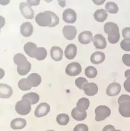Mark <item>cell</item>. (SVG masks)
<instances>
[{"instance_id":"cell-38","label":"cell","mask_w":130,"mask_h":131,"mask_svg":"<svg viewBox=\"0 0 130 131\" xmlns=\"http://www.w3.org/2000/svg\"><path fill=\"white\" fill-rule=\"evenodd\" d=\"M122 61L124 64L128 67H130V55L124 54L122 57Z\"/></svg>"},{"instance_id":"cell-20","label":"cell","mask_w":130,"mask_h":131,"mask_svg":"<svg viewBox=\"0 0 130 131\" xmlns=\"http://www.w3.org/2000/svg\"><path fill=\"white\" fill-rule=\"evenodd\" d=\"M90 106V101L85 97L80 98L77 103L76 109L80 112H85Z\"/></svg>"},{"instance_id":"cell-12","label":"cell","mask_w":130,"mask_h":131,"mask_svg":"<svg viewBox=\"0 0 130 131\" xmlns=\"http://www.w3.org/2000/svg\"><path fill=\"white\" fill-rule=\"evenodd\" d=\"M24 51L31 58H35L38 47L37 45L33 42H28L24 45Z\"/></svg>"},{"instance_id":"cell-8","label":"cell","mask_w":130,"mask_h":131,"mask_svg":"<svg viewBox=\"0 0 130 131\" xmlns=\"http://www.w3.org/2000/svg\"><path fill=\"white\" fill-rule=\"evenodd\" d=\"M50 109L49 105L46 103H42L37 107L35 111V115L38 118L44 117L49 113Z\"/></svg>"},{"instance_id":"cell-36","label":"cell","mask_w":130,"mask_h":131,"mask_svg":"<svg viewBox=\"0 0 130 131\" xmlns=\"http://www.w3.org/2000/svg\"><path fill=\"white\" fill-rule=\"evenodd\" d=\"M126 102L130 103V96L126 94H123L120 96L118 101V103L119 105L123 102Z\"/></svg>"},{"instance_id":"cell-35","label":"cell","mask_w":130,"mask_h":131,"mask_svg":"<svg viewBox=\"0 0 130 131\" xmlns=\"http://www.w3.org/2000/svg\"><path fill=\"white\" fill-rule=\"evenodd\" d=\"M73 131H89V127L86 124H79L74 127Z\"/></svg>"},{"instance_id":"cell-42","label":"cell","mask_w":130,"mask_h":131,"mask_svg":"<svg viewBox=\"0 0 130 131\" xmlns=\"http://www.w3.org/2000/svg\"><path fill=\"white\" fill-rule=\"evenodd\" d=\"M46 131H55V130H52V129H50V130H46Z\"/></svg>"},{"instance_id":"cell-30","label":"cell","mask_w":130,"mask_h":131,"mask_svg":"<svg viewBox=\"0 0 130 131\" xmlns=\"http://www.w3.org/2000/svg\"><path fill=\"white\" fill-rule=\"evenodd\" d=\"M47 52L46 49L44 47H38L37 51L36 58L39 60H43L46 58L47 57Z\"/></svg>"},{"instance_id":"cell-41","label":"cell","mask_w":130,"mask_h":131,"mask_svg":"<svg viewBox=\"0 0 130 131\" xmlns=\"http://www.w3.org/2000/svg\"><path fill=\"white\" fill-rule=\"evenodd\" d=\"M124 75L126 78H130V69H128L125 71Z\"/></svg>"},{"instance_id":"cell-40","label":"cell","mask_w":130,"mask_h":131,"mask_svg":"<svg viewBox=\"0 0 130 131\" xmlns=\"http://www.w3.org/2000/svg\"><path fill=\"white\" fill-rule=\"evenodd\" d=\"M102 131H116V129L113 125H107L104 127Z\"/></svg>"},{"instance_id":"cell-13","label":"cell","mask_w":130,"mask_h":131,"mask_svg":"<svg viewBox=\"0 0 130 131\" xmlns=\"http://www.w3.org/2000/svg\"><path fill=\"white\" fill-rule=\"evenodd\" d=\"M27 79L29 85L31 88L38 86L41 84L42 81L41 76L36 73L30 74Z\"/></svg>"},{"instance_id":"cell-10","label":"cell","mask_w":130,"mask_h":131,"mask_svg":"<svg viewBox=\"0 0 130 131\" xmlns=\"http://www.w3.org/2000/svg\"><path fill=\"white\" fill-rule=\"evenodd\" d=\"M62 34L64 38L68 40H73L77 35L76 28L72 26L67 25L63 27Z\"/></svg>"},{"instance_id":"cell-17","label":"cell","mask_w":130,"mask_h":131,"mask_svg":"<svg viewBox=\"0 0 130 131\" xmlns=\"http://www.w3.org/2000/svg\"><path fill=\"white\" fill-rule=\"evenodd\" d=\"M64 55L67 59L72 60L76 56L77 53V47L74 44H70L67 47L64 51Z\"/></svg>"},{"instance_id":"cell-26","label":"cell","mask_w":130,"mask_h":131,"mask_svg":"<svg viewBox=\"0 0 130 131\" xmlns=\"http://www.w3.org/2000/svg\"><path fill=\"white\" fill-rule=\"evenodd\" d=\"M22 99H27L30 102L31 105H35L39 102L40 96L36 93L31 92L25 94L23 96Z\"/></svg>"},{"instance_id":"cell-39","label":"cell","mask_w":130,"mask_h":131,"mask_svg":"<svg viewBox=\"0 0 130 131\" xmlns=\"http://www.w3.org/2000/svg\"><path fill=\"white\" fill-rule=\"evenodd\" d=\"M124 88L128 92L130 93V78H127L124 83Z\"/></svg>"},{"instance_id":"cell-6","label":"cell","mask_w":130,"mask_h":131,"mask_svg":"<svg viewBox=\"0 0 130 131\" xmlns=\"http://www.w3.org/2000/svg\"><path fill=\"white\" fill-rule=\"evenodd\" d=\"M65 71L68 75L75 77L79 75L82 71V67L79 63L73 62L67 65Z\"/></svg>"},{"instance_id":"cell-43","label":"cell","mask_w":130,"mask_h":131,"mask_svg":"<svg viewBox=\"0 0 130 131\" xmlns=\"http://www.w3.org/2000/svg\"><path fill=\"white\" fill-rule=\"evenodd\" d=\"M116 131H121V130H119V129H117V130H116Z\"/></svg>"},{"instance_id":"cell-29","label":"cell","mask_w":130,"mask_h":131,"mask_svg":"<svg viewBox=\"0 0 130 131\" xmlns=\"http://www.w3.org/2000/svg\"><path fill=\"white\" fill-rule=\"evenodd\" d=\"M106 12L110 14H117L119 10L118 5L114 2H109L106 3L105 5Z\"/></svg>"},{"instance_id":"cell-37","label":"cell","mask_w":130,"mask_h":131,"mask_svg":"<svg viewBox=\"0 0 130 131\" xmlns=\"http://www.w3.org/2000/svg\"><path fill=\"white\" fill-rule=\"evenodd\" d=\"M122 36L124 39L130 41V27H126L123 29Z\"/></svg>"},{"instance_id":"cell-28","label":"cell","mask_w":130,"mask_h":131,"mask_svg":"<svg viewBox=\"0 0 130 131\" xmlns=\"http://www.w3.org/2000/svg\"><path fill=\"white\" fill-rule=\"evenodd\" d=\"M70 120V118L68 115L64 113L59 114L56 117L57 122L61 125H67Z\"/></svg>"},{"instance_id":"cell-4","label":"cell","mask_w":130,"mask_h":131,"mask_svg":"<svg viewBox=\"0 0 130 131\" xmlns=\"http://www.w3.org/2000/svg\"><path fill=\"white\" fill-rule=\"evenodd\" d=\"M31 104L27 99H22L18 101L15 105V110L21 116H26L31 110Z\"/></svg>"},{"instance_id":"cell-34","label":"cell","mask_w":130,"mask_h":131,"mask_svg":"<svg viewBox=\"0 0 130 131\" xmlns=\"http://www.w3.org/2000/svg\"><path fill=\"white\" fill-rule=\"evenodd\" d=\"M120 46L122 50L125 51L126 52L130 51V41L124 39L123 40L121 43Z\"/></svg>"},{"instance_id":"cell-23","label":"cell","mask_w":130,"mask_h":131,"mask_svg":"<svg viewBox=\"0 0 130 131\" xmlns=\"http://www.w3.org/2000/svg\"><path fill=\"white\" fill-rule=\"evenodd\" d=\"M105 59V55L101 52H96L91 56L90 60L92 63L98 64L102 63Z\"/></svg>"},{"instance_id":"cell-19","label":"cell","mask_w":130,"mask_h":131,"mask_svg":"<svg viewBox=\"0 0 130 131\" xmlns=\"http://www.w3.org/2000/svg\"><path fill=\"white\" fill-rule=\"evenodd\" d=\"M13 94L12 88L6 84H0V97L1 98H8Z\"/></svg>"},{"instance_id":"cell-3","label":"cell","mask_w":130,"mask_h":131,"mask_svg":"<svg viewBox=\"0 0 130 131\" xmlns=\"http://www.w3.org/2000/svg\"><path fill=\"white\" fill-rule=\"evenodd\" d=\"M104 31L108 34V40L111 44H116L120 40V35L118 25L112 22H108L104 26Z\"/></svg>"},{"instance_id":"cell-9","label":"cell","mask_w":130,"mask_h":131,"mask_svg":"<svg viewBox=\"0 0 130 131\" xmlns=\"http://www.w3.org/2000/svg\"><path fill=\"white\" fill-rule=\"evenodd\" d=\"M62 19L68 24H73L77 20V14L75 12L71 9H65L62 14Z\"/></svg>"},{"instance_id":"cell-27","label":"cell","mask_w":130,"mask_h":131,"mask_svg":"<svg viewBox=\"0 0 130 131\" xmlns=\"http://www.w3.org/2000/svg\"><path fill=\"white\" fill-rule=\"evenodd\" d=\"M71 116L73 119L77 121H83L86 118L87 113L86 111L83 112H80L76 108H74L71 111Z\"/></svg>"},{"instance_id":"cell-22","label":"cell","mask_w":130,"mask_h":131,"mask_svg":"<svg viewBox=\"0 0 130 131\" xmlns=\"http://www.w3.org/2000/svg\"><path fill=\"white\" fill-rule=\"evenodd\" d=\"M119 112L124 117H130V103L126 102L119 104Z\"/></svg>"},{"instance_id":"cell-25","label":"cell","mask_w":130,"mask_h":131,"mask_svg":"<svg viewBox=\"0 0 130 131\" xmlns=\"http://www.w3.org/2000/svg\"><path fill=\"white\" fill-rule=\"evenodd\" d=\"M108 16V14L105 9H100L95 11L94 14V19L98 22L103 23L104 22Z\"/></svg>"},{"instance_id":"cell-21","label":"cell","mask_w":130,"mask_h":131,"mask_svg":"<svg viewBox=\"0 0 130 131\" xmlns=\"http://www.w3.org/2000/svg\"><path fill=\"white\" fill-rule=\"evenodd\" d=\"M51 56L54 60L60 61L63 56V51L58 46H53L51 50Z\"/></svg>"},{"instance_id":"cell-15","label":"cell","mask_w":130,"mask_h":131,"mask_svg":"<svg viewBox=\"0 0 130 131\" xmlns=\"http://www.w3.org/2000/svg\"><path fill=\"white\" fill-rule=\"evenodd\" d=\"M34 27L29 22L23 23L20 26L21 35L25 37H30L33 34Z\"/></svg>"},{"instance_id":"cell-14","label":"cell","mask_w":130,"mask_h":131,"mask_svg":"<svg viewBox=\"0 0 130 131\" xmlns=\"http://www.w3.org/2000/svg\"><path fill=\"white\" fill-rule=\"evenodd\" d=\"M121 90V85L116 82L109 84L106 89V94L109 96H115L118 95Z\"/></svg>"},{"instance_id":"cell-31","label":"cell","mask_w":130,"mask_h":131,"mask_svg":"<svg viewBox=\"0 0 130 131\" xmlns=\"http://www.w3.org/2000/svg\"><path fill=\"white\" fill-rule=\"evenodd\" d=\"M85 74L90 79L94 78L97 75V69L94 67L89 66L85 69Z\"/></svg>"},{"instance_id":"cell-5","label":"cell","mask_w":130,"mask_h":131,"mask_svg":"<svg viewBox=\"0 0 130 131\" xmlns=\"http://www.w3.org/2000/svg\"><path fill=\"white\" fill-rule=\"evenodd\" d=\"M95 120L96 121H101L104 120L109 117L111 114V110L106 106H99L97 107L95 110Z\"/></svg>"},{"instance_id":"cell-11","label":"cell","mask_w":130,"mask_h":131,"mask_svg":"<svg viewBox=\"0 0 130 131\" xmlns=\"http://www.w3.org/2000/svg\"><path fill=\"white\" fill-rule=\"evenodd\" d=\"M92 42L96 48L103 50L107 46V42L105 38L101 34L95 35L93 39Z\"/></svg>"},{"instance_id":"cell-33","label":"cell","mask_w":130,"mask_h":131,"mask_svg":"<svg viewBox=\"0 0 130 131\" xmlns=\"http://www.w3.org/2000/svg\"><path fill=\"white\" fill-rule=\"evenodd\" d=\"M88 83H89L88 80L83 77L78 78L75 81L76 86L80 90H83L84 85Z\"/></svg>"},{"instance_id":"cell-32","label":"cell","mask_w":130,"mask_h":131,"mask_svg":"<svg viewBox=\"0 0 130 131\" xmlns=\"http://www.w3.org/2000/svg\"><path fill=\"white\" fill-rule=\"evenodd\" d=\"M18 88L22 91H28L31 89V87L29 85L28 82H27V79H21L18 82Z\"/></svg>"},{"instance_id":"cell-16","label":"cell","mask_w":130,"mask_h":131,"mask_svg":"<svg viewBox=\"0 0 130 131\" xmlns=\"http://www.w3.org/2000/svg\"><path fill=\"white\" fill-rule=\"evenodd\" d=\"M93 35L89 31H84L80 33L79 35L78 40L82 44H88L93 40Z\"/></svg>"},{"instance_id":"cell-18","label":"cell","mask_w":130,"mask_h":131,"mask_svg":"<svg viewBox=\"0 0 130 131\" xmlns=\"http://www.w3.org/2000/svg\"><path fill=\"white\" fill-rule=\"evenodd\" d=\"M83 90L86 95L93 96L97 94L99 91V88L95 83H89L84 85Z\"/></svg>"},{"instance_id":"cell-24","label":"cell","mask_w":130,"mask_h":131,"mask_svg":"<svg viewBox=\"0 0 130 131\" xmlns=\"http://www.w3.org/2000/svg\"><path fill=\"white\" fill-rule=\"evenodd\" d=\"M27 124L26 120L23 118H16L10 123V127L14 129H19L24 128Z\"/></svg>"},{"instance_id":"cell-7","label":"cell","mask_w":130,"mask_h":131,"mask_svg":"<svg viewBox=\"0 0 130 131\" xmlns=\"http://www.w3.org/2000/svg\"><path fill=\"white\" fill-rule=\"evenodd\" d=\"M19 8L24 17L27 19H32L34 17V11L30 6L25 2H21L19 5Z\"/></svg>"},{"instance_id":"cell-1","label":"cell","mask_w":130,"mask_h":131,"mask_svg":"<svg viewBox=\"0 0 130 131\" xmlns=\"http://www.w3.org/2000/svg\"><path fill=\"white\" fill-rule=\"evenodd\" d=\"M36 23L41 27L53 28L58 25L59 19L58 16L51 11H45L38 14L36 17Z\"/></svg>"},{"instance_id":"cell-2","label":"cell","mask_w":130,"mask_h":131,"mask_svg":"<svg viewBox=\"0 0 130 131\" xmlns=\"http://www.w3.org/2000/svg\"><path fill=\"white\" fill-rule=\"evenodd\" d=\"M14 62L17 66V71L19 75H25L30 71L31 64L23 54H16L14 57Z\"/></svg>"}]
</instances>
